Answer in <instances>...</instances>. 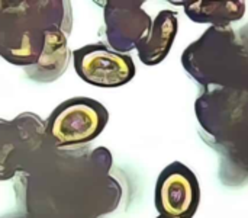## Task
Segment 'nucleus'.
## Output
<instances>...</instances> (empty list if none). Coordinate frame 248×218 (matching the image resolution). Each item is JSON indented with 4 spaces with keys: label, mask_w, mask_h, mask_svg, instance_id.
Masks as SVG:
<instances>
[{
    "label": "nucleus",
    "mask_w": 248,
    "mask_h": 218,
    "mask_svg": "<svg viewBox=\"0 0 248 218\" xmlns=\"http://www.w3.org/2000/svg\"><path fill=\"white\" fill-rule=\"evenodd\" d=\"M109 112L92 98H71L61 102L45 122L48 140L58 149L80 147L96 140L106 128Z\"/></svg>",
    "instance_id": "f257e3e1"
},
{
    "label": "nucleus",
    "mask_w": 248,
    "mask_h": 218,
    "mask_svg": "<svg viewBox=\"0 0 248 218\" xmlns=\"http://www.w3.org/2000/svg\"><path fill=\"white\" fill-rule=\"evenodd\" d=\"M73 66L83 82L102 89L121 87L135 76L131 55L118 52L100 42L74 50Z\"/></svg>",
    "instance_id": "f03ea898"
},
{
    "label": "nucleus",
    "mask_w": 248,
    "mask_h": 218,
    "mask_svg": "<svg viewBox=\"0 0 248 218\" xmlns=\"http://www.w3.org/2000/svg\"><path fill=\"white\" fill-rule=\"evenodd\" d=\"M167 168L155 186V207L166 218H190L199 201V188L195 176L179 165Z\"/></svg>",
    "instance_id": "7ed1b4c3"
},
{
    "label": "nucleus",
    "mask_w": 248,
    "mask_h": 218,
    "mask_svg": "<svg viewBox=\"0 0 248 218\" xmlns=\"http://www.w3.org/2000/svg\"><path fill=\"white\" fill-rule=\"evenodd\" d=\"M177 31L176 13L163 10L151 23L147 35L137 44L140 60L147 66H155L169 54Z\"/></svg>",
    "instance_id": "20e7f679"
},
{
    "label": "nucleus",
    "mask_w": 248,
    "mask_h": 218,
    "mask_svg": "<svg viewBox=\"0 0 248 218\" xmlns=\"http://www.w3.org/2000/svg\"><path fill=\"white\" fill-rule=\"evenodd\" d=\"M68 58L70 54L64 32L55 25L46 26L44 29L42 50L36 63L33 64L35 71L31 74V77L39 82H52L65 70Z\"/></svg>",
    "instance_id": "39448f33"
}]
</instances>
